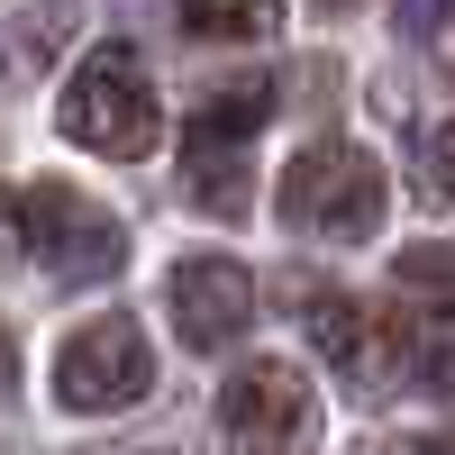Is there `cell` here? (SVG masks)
I'll return each instance as SVG.
<instances>
[{"label": "cell", "instance_id": "obj_1", "mask_svg": "<svg viewBox=\"0 0 455 455\" xmlns=\"http://www.w3.org/2000/svg\"><path fill=\"white\" fill-rule=\"evenodd\" d=\"M383 164L364 156V146H300L291 156V173H283V192H274V210H283V228L291 237H328V246H355V237H373L383 228Z\"/></svg>", "mask_w": 455, "mask_h": 455}, {"label": "cell", "instance_id": "obj_2", "mask_svg": "<svg viewBox=\"0 0 455 455\" xmlns=\"http://www.w3.org/2000/svg\"><path fill=\"white\" fill-rule=\"evenodd\" d=\"M55 128L73 146H92V156H146L156 146V83H146V55L137 46H92L73 64V83L55 100Z\"/></svg>", "mask_w": 455, "mask_h": 455}, {"label": "cell", "instance_id": "obj_3", "mask_svg": "<svg viewBox=\"0 0 455 455\" xmlns=\"http://www.w3.org/2000/svg\"><path fill=\"white\" fill-rule=\"evenodd\" d=\"M19 237L36 246V264H46L55 283H109L128 264V228L109 219L92 192H73V182H28Z\"/></svg>", "mask_w": 455, "mask_h": 455}, {"label": "cell", "instance_id": "obj_4", "mask_svg": "<svg viewBox=\"0 0 455 455\" xmlns=\"http://www.w3.org/2000/svg\"><path fill=\"white\" fill-rule=\"evenodd\" d=\"M156 392V347H146L137 319H92L55 347V401L83 410V419H109Z\"/></svg>", "mask_w": 455, "mask_h": 455}, {"label": "cell", "instance_id": "obj_5", "mask_svg": "<svg viewBox=\"0 0 455 455\" xmlns=\"http://www.w3.org/2000/svg\"><path fill=\"white\" fill-rule=\"evenodd\" d=\"M219 428L237 446H300L319 428V401H310V373L283 364V355H255L219 383Z\"/></svg>", "mask_w": 455, "mask_h": 455}, {"label": "cell", "instance_id": "obj_6", "mask_svg": "<svg viewBox=\"0 0 455 455\" xmlns=\"http://www.w3.org/2000/svg\"><path fill=\"white\" fill-rule=\"evenodd\" d=\"M164 300H173L182 347H201V355H219L228 337H246V319H255V283H246L237 255H182Z\"/></svg>", "mask_w": 455, "mask_h": 455}, {"label": "cell", "instance_id": "obj_7", "mask_svg": "<svg viewBox=\"0 0 455 455\" xmlns=\"http://www.w3.org/2000/svg\"><path fill=\"white\" fill-rule=\"evenodd\" d=\"M182 173H192V201L201 210H219V219L246 210V137L192 119V137H182Z\"/></svg>", "mask_w": 455, "mask_h": 455}, {"label": "cell", "instance_id": "obj_8", "mask_svg": "<svg viewBox=\"0 0 455 455\" xmlns=\"http://www.w3.org/2000/svg\"><path fill=\"white\" fill-rule=\"evenodd\" d=\"M300 328H310V347L337 364V373H373V328L347 291H310L300 300Z\"/></svg>", "mask_w": 455, "mask_h": 455}, {"label": "cell", "instance_id": "obj_9", "mask_svg": "<svg viewBox=\"0 0 455 455\" xmlns=\"http://www.w3.org/2000/svg\"><path fill=\"white\" fill-rule=\"evenodd\" d=\"M192 36H264L283 19V0H182Z\"/></svg>", "mask_w": 455, "mask_h": 455}, {"label": "cell", "instance_id": "obj_10", "mask_svg": "<svg viewBox=\"0 0 455 455\" xmlns=\"http://www.w3.org/2000/svg\"><path fill=\"white\" fill-rule=\"evenodd\" d=\"M392 283L455 310V246H401V255H392Z\"/></svg>", "mask_w": 455, "mask_h": 455}, {"label": "cell", "instance_id": "obj_11", "mask_svg": "<svg viewBox=\"0 0 455 455\" xmlns=\"http://www.w3.org/2000/svg\"><path fill=\"white\" fill-rule=\"evenodd\" d=\"M410 373H419L428 392H455V328L446 337H419V347H410Z\"/></svg>", "mask_w": 455, "mask_h": 455}, {"label": "cell", "instance_id": "obj_12", "mask_svg": "<svg viewBox=\"0 0 455 455\" xmlns=\"http://www.w3.org/2000/svg\"><path fill=\"white\" fill-rule=\"evenodd\" d=\"M428 201H437V210H455V119L428 137Z\"/></svg>", "mask_w": 455, "mask_h": 455}, {"label": "cell", "instance_id": "obj_13", "mask_svg": "<svg viewBox=\"0 0 455 455\" xmlns=\"http://www.w3.org/2000/svg\"><path fill=\"white\" fill-rule=\"evenodd\" d=\"M19 383V347H10V328H0V392Z\"/></svg>", "mask_w": 455, "mask_h": 455}, {"label": "cell", "instance_id": "obj_14", "mask_svg": "<svg viewBox=\"0 0 455 455\" xmlns=\"http://www.w3.org/2000/svg\"><path fill=\"white\" fill-rule=\"evenodd\" d=\"M10 237H19V210H10V201H0V255H10Z\"/></svg>", "mask_w": 455, "mask_h": 455}, {"label": "cell", "instance_id": "obj_15", "mask_svg": "<svg viewBox=\"0 0 455 455\" xmlns=\"http://www.w3.org/2000/svg\"><path fill=\"white\" fill-rule=\"evenodd\" d=\"M410 10H419V19H437V10H446V0H410Z\"/></svg>", "mask_w": 455, "mask_h": 455}, {"label": "cell", "instance_id": "obj_16", "mask_svg": "<svg viewBox=\"0 0 455 455\" xmlns=\"http://www.w3.org/2000/svg\"><path fill=\"white\" fill-rule=\"evenodd\" d=\"M319 10H355V0H319Z\"/></svg>", "mask_w": 455, "mask_h": 455}, {"label": "cell", "instance_id": "obj_17", "mask_svg": "<svg viewBox=\"0 0 455 455\" xmlns=\"http://www.w3.org/2000/svg\"><path fill=\"white\" fill-rule=\"evenodd\" d=\"M446 64H455V36H446Z\"/></svg>", "mask_w": 455, "mask_h": 455}]
</instances>
